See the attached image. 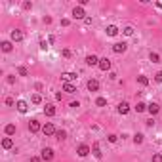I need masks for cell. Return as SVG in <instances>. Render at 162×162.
Returning a JSON list of instances; mask_svg holds the SVG:
<instances>
[{
	"instance_id": "6da1fadb",
	"label": "cell",
	"mask_w": 162,
	"mask_h": 162,
	"mask_svg": "<svg viewBox=\"0 0 162 162\" xmlns=\"http://www.w3.org/2000/svg\"><path fill=\"white\" fill-rule=\"evenodd\" d=\"M42 132H44L46 136H55V133H57V130H55V126L52 122H48V124L42 126Z\"/></svg>"
},
{
	"instance_id": "7a4b0ae2",
	"label": "cell",
	"mask_w": 162,
	"mask_h": 162,
	"mask_svg": "<svg viewBox=\"0 0 162 162\" xmlns=\"http://www.w3.org/2000/svg\"><path fill=\"white\" fill-rule=\"evenodd\" d=\"M40 158H42V160H46V162H50V160L53 158V149H50V147L42 149V154H40Z\"/></svg>"
},
{
	"instance_id": "3957f363",
	"label": "cell",
	"mask_w": 162,
	"mask_h": 162,
	"mask_svg": "<svg viewBox=\"0 0 162 162\" xmlns=\"http://www.w3.org/2000/svg\"><path fill=\"white\" fill-rule=\"evenodd\" d=\"M84 16H86V12H84L82 6H76V8L73 10V17H74V19H86Z\"/></svg>"
},
{
	"instance_id": "277c9868",
	"label": "cell",
	"mask_w": 162,
	"mask_h": 162,
	"mask_svg": "<svg viewBox=\"0 0 162 162\" xmlns=\"http://www.w3.org/2000/svg\"><path fill=\"white\" fill-rule=\"evenodd\" d=\"M126 48H128V44H126V42H116V44L112 46V52H115V53H124Z\"/></svg>"
},
{
	"instance_id": "5b68a950",
	"label": "cell",
	"mask_w": 162,
	"mask_h": 162,
	"mask_svg": "<svg viewBox=\"0 0 162 162\" xmlns=\"http://www.w3.org/2000/svg\"><path fill=\"white\" fill-rule=\"evenodd\" d=\"M29 130H31V133H36V132L42 130V126H40L38 120H31V122H29Z\"/></svg>"
},
{
	"instance_id": "8992f818",
	"label": "cell",
	"mask_w": 162,
	"mask_h": 162,
	"mask_svg": "<svg viewBox=\"0 0 162 162\" xmlns=\"http://www.w3.org/2000/svg\"><path fill=\"white\" fill-rule=\"evenodd\" d=\"M97 67H99L101 71H105V73H107L109 69H111V61H109L107 57H103V59H99V65H97Z\"/></svg>"
},
{
	"instance_id": "52a82bcc",
	"label": "cell",
	"mask_w": 162,
	"mask_h": 162,
	"mask_svg": "<svg viewBox=\"0 0 162 162\" xmlns=\"http://www.w3.org/2000/svg\"><path fill=\"white\" fill-rule=\"evenodd\" d=\"M86 86H88V90H90V91H97V90H99V82H97L95 78H91V80H88V82H86Z\"/></svg>"
},
{
	"instance_id": "ba28073f",
	"label": "cell",
	"mask_w": 162,
	"mask_h": 162,
	"mask_svg": "<svg viewBox=\"0 0 162 162\" xmlns=\"http://www.w3.org/2000/svg\"><path fill=\"white\" fill-rule=\"evenodd\" d=\"M86 63H88L90 67H94V65H99V57L91 53V55H88V57H86Z\"/></svg>"
},
{
	"instance_id": "9c48e42d",
	"label": "cell",
	"mask_w": 162,
	"mask_h": 162,
	"mask_svg": "<svg viewBox=\"0 0 162 162\" xmlns=\"http://www.w3.org/2000/svg\"><path fill=\"white\" fill-rule=\"evenodd\" d=\"M147 111H149L151 115L154 116V115H157V112L160 111V105H158V103H149V105H147Z\"/></svg>"
},
{
	"instance_id": "30bf717a",
	"label": "cell",
	"mask_w": 162,
	"mask_h": 162,
	"mask_svg": "<svg viewBox=\"0 0 162 162\" xmlns=\"http://www.w3.org/2000/svg\"><path fill=\"white\" fill-rule=\"evenodd\" d=\"M44 115L46 116H55V107H53L52 103H48L46 107H44Z\"/></svg>"
},
{
	"instance_id": "8fae6325",
	"label": "cell",
	"mask_w": 162,
	"mask_h": 162,
	"mask_svg": "<svg viewBox=\"0 0 162 162\" xmlns=\"http://www.w3.org/2000/svg\"><path fill=\"white\" fill-rule=\"evenodd\" d=\"M16 107H17V111H19V112H27V109H29V105H27V101L19 99V101L16 103Z\"/></svg>"
},
{
	"instance_id": "7c38bea8",
	"label": "cell",
	"mask_w": 162,
	"mask_h": 162,
	"mask_svg": "<svg viewBox=\"0 0 162 162\" xmlns=\"http://www.w3.org/2000/svg\"><path fill=\"white\" fill-rule=\"evenodd\" d=\"M128 111H130V105L126 103V101L118 103V112H120V115H128Z\"/></svg>"
},
{
	"instance_id": "4fadbf2b",
	"label": "cell",
	"mask_w": 162,
	"mask_h": 162,
	"mask_svg": "<svg viewBox=\"0 0 162 162\" xmlns=\"http://www.w3.org/2000/svg\"><path fill=\"white\" fill-rule=\"evenodd\" d=\"M76 153H78V157H88V154H90V147L88 145H80Z\"/></svg>"
},
{
	"instance_id": "5bb4252c",
	"label": "cell",
	"mask_w": 162,
	"mask_h": 162,
	"mask_svg": "<svg viewBox=\"0 0 162 162\" xmlns=\"http://www.w3.org/2000/svg\"><path fill=\"white\" fill-rule=\"evenodd\" d=\"M12 40L13 42H21V40H23V33H21V31H12Z\"/></svg>"
},
{
	"instance_id": "9a60e30c",
	"label": "cell",
	"mask_w": 162,
	"mask_h": 162,
	"mask_svg": "<svg viewBox=\"0 0 162 162\" xmlns=\"http://www.w3.org/2000/svg\"><path fill=\"white\" fill-rule=\"evenodd\" d=\"M63 90H65L67 94H74V91H76V88L73 86L71 82H65V84H63Z\"/></svg>"
},
{
	"instance_id": "2e32d148",
	"label": "cell",
	"mask_w": 162,
	"mask_h": 162,
	"mask_svg": "<svg viewBox=\"0 0 162 162\" xmlns=\"http://www.w3.org/2000/svg\"><path fill=\"white\" fill-rule=\"evenodd\" d=\"M107 34H109V36H116V34H118V27L109 25V27H107Z\"/></svg>"
},
{
	"instance_id": "e0dca14e",
	"label": "cell",
	"mask_w": 162,
	"mask_h": 162,
	"mask_svg": "<svg viewBox=\"0 0 162 162\" xmlns=\"http://www.w3.org/2000/svg\"><path fill=\"white\" fill-rule=\"evenodd\" d=\"M4 132H6V136H13L16 133V124H8L4 128Z\"/></svg>"
},
{
	"instance_id": "ac0fdd59",
	"label": "cell",
	"mask_w": 162,
	"mask_h": 162,
	"mask_svg": "<svg viewBox=\"0 0 162 162\" xmlns=\"http://www.w3.org/2000/svg\"><path fill=\"white\" fill-rule=\"evenodd\" d=\"M0 46H2V52H6V53H8V52H12V48H13V46H12V42H8V40H4Z\"/></svg>"
},
{
	"instance_id": "d6986e66",
	"label": "cell",
	"mask_w": 162,
	"mask_h": 162,
	"mask_svg": "<svg viewBox=\"0 0 162 162\" xmlns=\"http://www.w3.org/2000/svg\"><path fill=\"white\" fill-rule=\"evenodd\" d=\"M91 153H94L95 158H101V151H99V145H97V143H94V147H91Z\"/></svg>"
},
{
	"instance_id": "ffe728a7",
	"label": "cell",
	"mask_w": 162,
	"mask_h": 162,
	"mask_svg": "<svg viewBox=\"0 0 162 162\" xmlns=\"http://www.w3.org/2000/svg\"><path fill=\"white\" fill-rule=\"evenodd\" d=\"M61 78L65 80V82H71L73 78H76V74H73V73H63V74H61Z\"/></svg>"
},
{
	"instance_id": "44dd1931",
	"label": "cell",
	"mask_w": 162,
	"mask_h": 162,
	"mask_svg": "<svg viewBox=\"0 0 162 162\" xmlns=\"http://www.w3.org/2000/svg\"><path fill=\"white\" fill-rule=\"evenodd\" d=\"M12 145H13V141L10 137H4L2 139V147H4V149H12Z\"/></svg>"
},
{
	"instance_id": "7402d4cb",
	"label": "cell",
	"mask_w": 162,
	"mask_h": 162,
	"mask_svg": "<svg viewBox=\"0 0 162 162\" xmlns=\"http://www.w3.org/2000/svg\"><path fill=\"white\" fill-rule=\"evenodd\" d=\"M55 137H57L59 141H63V139H67V132H65V130H57V133H55Z\"/></svg>"
},
{
	"instance_id": "603a6c76",
	"label": "cell",
	"mask_w": 162,
	"mask_h": 162,
	"mask_svg": "<svg viewBox=\"0 0 162 162\" xmlns=\"http://www.w3.org/2000/svg\"><path fill=\"white\" fill-rule=\"evenodd\" d=\"M137 82L141 84V86H147V84H149V78H147V76H143V74H139V76H137Z\"/></svg>"
},
{
	"instance_id": "cb8c5ba5",
	"label": "cell",
	"mask_w": 162,
	"mask_h": 162,
	"mask_svg": "<svg viewBox=\"0 0 162 162\" xmlns=\"http://www.w3.org/2000/svg\"><path fill=\"white\" fill-rule=\"evenodd\" d=\"M133 143H136V145L143 143V133H136V136H133Z\"/></svg>"
},
{
	"instance_id": "d4e9b609",
	"label": "cell",
	"mask_w": 162,
	"mask_h": 162,
	"mask_svg": "<svg viewBox=\"0 0 162 162\" xmlns=\"http://www.w3.org/2000/svg\"><path fill=\"white\" fill-rule=\"evenodd\" d=\"M136 111H137V112H143V111H147V105H145L143 101H139V103L136 105Z\"/></svg>"
},
{
	"instance_id": "484cf974",
	"label": "cell",
	"mask_w": 162,
	"mask_h": 162,
	"mask_svg": "<svg viewBox=\"0 0 162 162\" xmlns=\"http://www.w3.org/2000/svg\"><path fill=\"white\" fill-rule=\"evenodd\" d=\"M149 59H151L153 63H160V55H158V53H154V52H151V55H149Z\"/></svg>"
},
{
	"instance_id": "4316f807",
	"label": "cell",
	"mask_w": 162,
	"mask_h": 162,
	"mask_svg": "<svg viewBox=\"0 0 162 162\" xmlns=\"http://www.w3.org/2000/svg\"><path fill=\"white\" fill-rule=\"evenodd\" d=\"M95 105H97V107H105V105H107V99H105V97H97Z\"/></svg>"
},
{
	"instance_id": "83f0119b",
	"label": "cell",
	"mask_w": 162,
	"mask_h": 162,
	"mask_svg": "<svg viewBox=\"0 0 162 162\" xmlns=\"http://www.w3.org/2000/svg\"><path fill=\"white\" fill-rule=\"evenodd\" d=\"M124 34H126V36H132V34H133V29H132V27H124V31H122Z\"/></svg>"
},
{
	"instance_id": "f1b7e54d",
	"label": "cell",
	"mask_w": 162,
	"mask_h": 162,
	"mask_svg": "<svg viewBox=\"0 0 162 162\" xmlns=\"http://www.w3.org/2000/svg\"><path fill=\"white\" fill-rule=\"evenodd\" d=\"M33 103H42V97H40L38 94H34V95H33Z\"/></svg>"
},
{
	"instance_id": "f546056e",
	"label": "cell",
	"mask_w": 162,
	"mask_h": 162,
	"mask_svg": "<svg viewBox=\"0 0 162 162\" xmlns=\"http://www.w3.org/2000/svg\"><path fill=\"white\" fill-rule=\"evenodd\" d=\"M17 73H19L21 76H27V69H25V67H19V69H17Z\"/></svg>"
},
{
	"instance_id": "4dcf8cb0",
	"label": "cell",
	"mask_w": 162,
	"mask_h": 162,
	"mask_svg": "<svg viewBox=\"0 0 162 162\" xmlns=\"http://www.w3.org/2000/svg\"><path fill=\"white\" fill-rule=\"evenodd\" d=\"M154 80H157V82H162V71H158L157 74H154Z\"/></svg>"
},
{
	"instance_id": "1f68e13d",
	"label": "cell",
	"mask_w": 162,
	"mask_h": 162,
	"mask_svg": "<svg viewBox=\"0 0 162 162\" xmlns=\"http://www.w3.org/2000/svg\"><path fill=\"white\" fill-rule=\"evenodd\" d=\"M153 162H162V157H160V154H154V157H153Z\"/></svg>"
},
{
	"instance_id": "d6a6232c",
	"label": "cell",
	"mask_w": 162,
	"mask_h": 162,
	"mask_svg": "<svg viewBox=\"0 0 162 162\" xmlns=\"http://www.w3.org/2000/svg\"><path fill=\"white\" fill-rule=\"evenodd\" d=\"M23 8H25V10H31L33 4H31V2H23Z\"/></svg>"
},
{
	"instance_id": "836d02e7",
	"label": "cell",
	"mask_w": 162,
	"mask_h": 162,
	"mask_svg": "<svg viewBox=\"0 0 162 162\" xmlns=\"http://www.w3.org/2000/svg\"><path fill=\"white\" fill-rule=\"evenodd\" d=\"M6 105H8V107H12V105H13V99H12V97H6Z\"/></svg>"
},
{
	"instance_id": "e575fe53",
	"label": "cell",
	"mask_w": 162,
	"mask_h": 162,
	"mask_svg": "<svg viewBox=\"0 0 162 162\" xmlns=\"http://www.w3.org/2000/svg\"><path fill=\"white\" fill-rule=\"evenodd\" d=\"M107 139H109V141H111V143H115V141H116V136H112V133H111V136H109Z\"/></svg>"
},
{
	"instance_id": "d590c367",
	"label": "cell",
	"mask_w": 162,
	"mask_h": 162,
	"mask_svg": "<svg viewBox=\"0 0 162 162\" xmlns=\"http://www.w3.org/2000/svg\"><path fill=\"white\" fill-rule=\"evenodd\" d=\"M40 48H42V50H46V48H48V44H46L44 40H40Z\"/></svg>"
},
{
	"instance_id": "8d00e7d4",
	"label": "cell",
	"mask_w": 162,
	"mask_h": 162,
	"mask_svg": "<svg viewBox=\"0 0 162 162\" xmlns=\"http://www.w3.org/2000/svg\"><path fill=\"white\" fill-rule=\"evenodd\" d=\"M63 55H65V57H71V50H63Z\"/></svg>"
},
{
	"instance_id": "74e56055",
	"label": "cell",
	"mask_w": 162,
	"mask_h": 162,
	"mask_svg": "<svg viewBox=\"0 0 162 162\" xmlns=\"http://www.w3.org/2000/svg\"><path fill=\"white\" fill-rule=\"evenodd\" d=\"M31 162H40V158H38V157H33V158H31Z\"/></svg>"
}]
</instances>
